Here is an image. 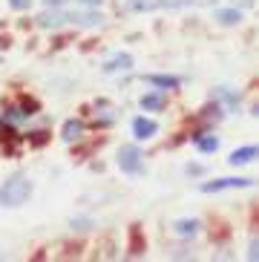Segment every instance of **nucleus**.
<instances>
[{"label":"nucleus","instance_id":"obj_1","mask_svg":"<svg viewBox=\"0 0 259 262\" xmlns=\"http://www.w3.org/2000/svg\"><path fill=\"white\" fill-rule=\"evenodd\" d=\"M29 196H32V182L26 176H15L0 187V208H17Z\"/></svg>","mask_w":259,"mask_h":262},{"label":"nucleus","instance_id":"obj_2","mask_svg":"<svg viewBox=\"0 0 259 262\" xmlns=\"http://www.w3.org/2000/svg\"><path fill=\"white\" fill-rule=\"evenodd\" d=\"M118 167L127 173V176H138L141 170H144V162H141V150L133 144H124L118 150Z\"/></svg>","mask_w":259,"mask_h":262},{"label":"nucleus","instance_id":"obj_3","mask_svg":"<svg viewBox=\"0 0 259 262\" xmlns=\"http://www.w3.org/2000/svg\"><path fill=\"white\" fill-rule=\"evenodd\" d=\"M228 187H251V179H216V182H205L202 190L216 193V190H228Z\"/></svg>","mask_w":259,"mask_h":262},{"label":"nucleus","instance_id":"obj_4","mask_svg":"<svg viewBox=\"0 0 259 262\" xmlns=\"http://www.w3.org/2000/svg\"><path fill=\"white\" fill-rule=\"evenodd\" d=\"M156 130H159V127H156V121H150V118H136V121H133V133H136V139H153V136H156Z\"/></svg>","mask_w":259,"mask_h":262},{"label":"nucleus","instance_id":"obj_5","mask_svg":"<svg viewBox=\"0 0 259 262\" xmlns=\"http://www.w3.org/2000/svg\"><path fill=\"white\" fill-rule=\"evenodd\" d=\"M130 67H133V55H115L104 63V72H124Z\"/></svg>","mask_w":259,"mask_h":262},{"label":"nucleus","instance_id":"obj_6","mask_svg":"<svg viewBox=\"0 0 259 262\" xmlns=\"http://www.w3.org/2000/svg\"><path fill=\"white\" fill-rule=\"evenodd\" d=\"M144 81L153 84V86H161V90H173V86H179V78L176 75H147Z\"/></svg>","mask_w":259,"mask_h":262},{"label":"nucleus","instance_id":"obj_7","mask_svg":"<svg viewBox=\"0 0 259 262\" xmlns=\"http://www.w3.org/2000/svg\"><path fill=\"white\" fill-rule=\"evenodd\" d=\"M251 159H256V147H242V150H233L228 162L230 164H248Z\"/></svg>","mask_w":259,"mask_h":262},{"label":"nucleus","instance_id":"obj_8","mask_svg":"<svg viewBox=\"0 0 259 262\" xmlns=\"http://www.w3.org/2000/svg\"><path fill=\"white\" fill-rule=\"evenodd\" d=\"M199 228H202L199 219H179V222H176V233H179V236H193Z\"/></svg>","mask_w":259,"mask_h":262},{"label":"nucleus","instance_id":"obj_9","mask_svg":"<svg viewBox=\"0 0 259 262\" xmlns=\"http://www.w3.org/2000/svg\"><path fill=\"white\" fill-rule=\"evenodd\" d=\"M81 136H84V124L78 121V118L63 124V139L67 141H75V139H81Z\"/></svg>","mask_w":259,"mask_h":262},{"label":"nucleus","instance_id":"obj_10","mask_svg":"<svg viewBox=\"0 0 259 262\" xmlns=\"http://www.w3.org/2000/svg\"><path fill=\"white\" fill-rule=\"evenodd\" d=\"M216 20H219V24H225V26H233V24H239V20H242V15H239L236 9H222L219 15H216Z\"/></svg>","mask_w":259,"mask_h":262},{"label":"nucleus","instance_id":"obj_11","mask_svg":"<svg viewBox=\"0 0 259 262\" xmlns=\"http://www.w3.org/2000/svg\"><path fill=\"white\" fill-rule=\"evenodd\" d=\"M196 147L202 150V153H213L216 147H219V141H216L213 136H199V139H196Z\"/></svg>","mask_w":259,"mask_h":262},{"label":"nucleus","instance_id":"obj_12","mask_svg":"<svg viewBox=\"0 0 259 262\" xmlns=\"http://www.w3.org/2000/svg\"><path fill=\"white\" fill-rule=\"evenodd\" d=\"M141 107L144 110H161L164 107V98H161V95H141Z\"/></svg>","mask_w":259,"mask_h":262},{"label":"nucleus","instance_id":"obj_13","mask_svg":"<svg viewBox=\"0 0 259 262\" xmlns=\"http://www.w3.org/2000/svg\"><path fill=\"white\" fill-rule=\"evenodd\" d=\"M9 6H12V9H29L32 0H9Z\"/></svg>","mask_w":259,"mask_h":262},{"label":"nucleus","instance_id":"obj_14","mask_svg":"<svg viewBox=\"0 0 259 262\" xmlns=\"http://www.w3.org/2000/svg\"><path fill=\"white\" fill-rule=\"evenodd\" d=\"M87 6H101V0H84Z\"/></svg>","mask_w":259,"mask_h":262},{"label":"nucleus","instance_id":"obj_15","mask_svg":"<svg viewBox=\"0 0 259 262\" xmlns=\"http://www.w3.org/2000/svg\"><path fill=\"white\" fill-rule=\"evenodd\" d=\"M46 3H49V6H61L63 0H46Z\"/></svg>","mask_w":259,"mask_h":262}]
</instances>
